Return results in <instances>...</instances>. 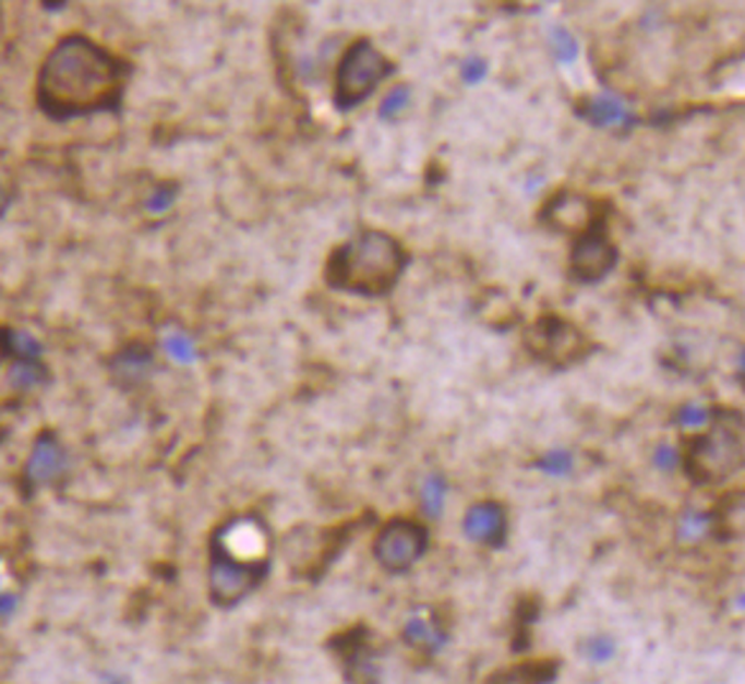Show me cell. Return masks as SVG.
<instances>
[{"instance_id": "cell-3", "label": "cell", "mask_w": 745, "mask_h": 684, "mask_svg": "<svg viewBox=\"0 0 745 684\" xmlns=\"http://www.w3.org/2000/svg\"><path fill=\"white\" fill-rule=\"evenodd\" d=\"M710 432L689 442L684 470L699 485L722 483L743 468V419L737 411H714Z\"/></svg>"}, {"instance_id": "cell-17", "label": "cell", "mask_w": 745, "mask_h": 684, "mask_svg": "<svg viewBox=\"0 0 745 684\" xmlns=\"http://www.w3.org/2000/svg\"><path fill=\"white\" fill-rule=\"evenodd\" d=\"M447 480L440 476H432L424 480V488H421V506H424L426 516H440L444 508V499H447Z\"/></svg>"}, {"instance_id": "cell-27", "label": "cell", "mask_w": 745, "mask_h": 684, "mask_svg": "<svg viewBox=\"0 0 745 684\" xmlns=\"http://www.w3.org/2000/svg\"><path fill=\"white\" fill-rule=\"evenodd\" d=\"M5 350H9V337H5V333H0V360H3Z\"/></svg>"}, {"instance_id": "cell-2", "label": "cell", "mask_w": 745, "mask_h": 684, "mask_svg": "<svg viewBox=\"0 0 745 684\" xmlns=\"http://www.w3.org/2000/svg\"><path fill=\"white\" fill-rule=\"evenodd\" d=\"M406 268V253L386 232H360L329 255L325 279L358 297H386Z\"/></svg>"}, {"instance_id": "cell-26", "label": "cell", "mask_w": 745, "mask_h": 684, "mask_svg": "<svg viewBox=\"0 0 745 684\" xmlns=\"http://www.w3.org/2000/svg\"><path fill=\"white\" fill-rule=\"evenodd\" d=\"M13 611H16V598L0 596V619H9Z\"/></svg>"}, {"instance_id": "cell-21", "label": "cell", "mask_w": 745, "mask_h": 684, "mask_svg": "<svg viewBox=\"0 0 745 684\" xmlns=\"http://www.w3.org/2000/svg\"><path fill=\"white\" fill-rule=\"evenodd\" d=\"M710 417H712V411L707 409L705 404H684L682 409H680V415H676V424H682V427H702L710 422Z\"/></svg>"}, {"instance_id": "cell-18", "label": "cell", "mask_w": 745, "mask_h": 684, "mask_svg": "<svg viewBox=\"0 0 745 684\" xmlns=\"http://www.w3.org/2000/svg\"><path fill=\"white\" fill-rule=\"evenodd\" d=\"M533 468L544 472V476L564 478V476H569L572 468H575V457H572L569 453H564V449H554V453L539 457V460L533 463Z\"/></svg>"}, {"instance_id": "cell-10", "label": "cell", "mask_w": 745, "mask_h": 684, "mask_svg": "<svg viewBox=\"0 0 745 684\" xmlns=\"http://www.w3.org/2000/svg\"><path fill=\"white\" fill-rule=\"evenodd\" d=\"M529 348L544 360H575L585 350L582 335L569 322L544 317L529 329Z\"/></svg>"}, {"instance_id": "cell-11", "label": "cell", "mask_w": 745, "mask_h": 684, "mask_svg": "<svg viewBox=\"0 0 745 684\" xmlns=\"http://www.w3.org/2000/svg\"><path fill=\"white\" fill-rule=\"evenodd\" d=\"M541 217H544L549 228L560 232H575V238L582 236V232L587 228H592L594 223L605 220V215L598 213L594 202L572 192H562L556 194L554 200H549Z\"/></svg>"}, {"instance_id": "cell-1", "label": "cell", "mask_w": 745, "mask_h": 684, "mask_svg": "<svg viewBox=\"0 0 745 684\" xmlns=\"http://www.w3.org/2000/svg\"><path fill=\"white\" fill-rule=\"evenodd\" d=\"M125 64L82 36H67L39 74V105L55 118L116 110L123 97Z\"/></svg>"}, {"instance_id": "cell-7", "label": "cell", "mask_w": 745, "mask_h": 684, "mask_svg": "<svg viewBox=\"0 0 745 684\" xmlns=\"http://www.w3.org/2000/svg\"><path fill=\"white\" fill-rule=\"evenodd\" d=\"M615 263H618V251H615V245L608 240L605 220L594 223L592 228H587L582 236L575 238L569 263L575 279L585 284L605 279V276L615 268Z\"/></svg>"}, {"instance_id": "cell-15", "label": "cell", "mask_w": 745, "mask_h": 684, "mask_svg": "<svg viewBox=\"0 0 745 684\" xmlns=\"http://www.w3.org/2000/svg\"><path fill=\"white\" fill-rule=\"evenodd\" d=\"M579 116H585L592 125L598 128H628L634 123V116H630L626 105H623L618 97L611 95H600L594 100L587 103V108H582Z\"/></svg>"}, {"instance_id": "cell-4", "label": "cell", "mask_w": 745, "mask_h": 684, "mask_svg": "<svg viewBox=\"0 0 745 684\" xmlns=\"http://www.w3.org/2000/svg\"><path fill=\"white\" fill-rule=\"evenodd\" d=\"M390 74V62L368 39H358L345 51L335 80V105L343 112L358 108Z\"/></svg>"}, {"instance_id": "cell-25", "label": "cell", "mask_w": 745, "mask_h": 684, "mask_svg": "<svg viewBox=\"0 0 745 684\" xmlns=\"http://www.w3.org/2000/svg\"><path fill=\"white\" fill-rule=\"evenodd\" d=\"M167 348L171 350V356H175L177 360H192L194 358V348H192V343L187 340V337H169Z\"/></svg>"}, {"instance_id": "cell-14", "label": "cell", "mask_w": 745, "mask_h": 684, "mask_svg": "<svg viewBox=\"0 0 745 684\" xmlns=\"http://www.w3.org/2000/svg\"><path fill=\"white\" fill-rule=\"evenodd\" d=\"M560 659H533L503 667L488 676L485 684H552L560 674Z\"/></svg>"}, {"instance_id": "cell-12", "label": "cell", "mask_w": 745, "mask_h": 684, "mask_svg": "<svg viewBox=\"0 0 745 684\" xmlns=\"http://www.w3.org/2000/svg\"><path fill=\"white\" fill-rule=\"evenodd\" d=\"M465 533H468V539L476 541V544L501 550L508 537L506 508H503L498 501L472 503L468 514H465Z\"/></svg>"}, {"instance_id": "cell-20", "label": "cell", "mask_w": 745, "mask_h": 684, "mask_svg": "<svg viewBox=\"0 0 745 684\" xmlns=\"http://www.w3.org/2000/svg\"><path fill=\"white\" fill-rule=\"evenodd\" d=\"M552 49H554V57L560 59L562 64H569L577 59V39L572 36L569 32H564V28H554L552 32Z\"/></svg>"}, {"instance_id": "cell-23", "label": "cell", "mask_w": 745, "mask_h": 684, "mask_svg": "<svg viewBox=\"0 0 745 684\" xmlns=\"http://www.w3.org/2000/svg\"><path fill=\"white\" fill-rule=\"evenodd\" d=\"M488 74V62L483 57H470L468 62L462 64V77L468 85H478V82H483Z\"/></svg>"}, {"instance_id": "cell-19", "label": "cell", "mask_w": 745, "mask_h": 684, "mask_svg": "<svg viewBox=\"0 0 745 684\" xmlns=\"http://www.w3.org/2000/svg\"><path fill=\"white\" fill-rule=\"evenodd\" d=\"M585 657L592 664H608L615 657V641L611 636H594L585 644Z\"/></svg>"}, {"instance_id": "cell-5", "label": "cell", "mask_w": 745, "mask_h": 684, "mask_svg": "<svg viewBox=\"0 0 745 684\" xmlns=\"http://www.w3.org/2000/svg\"><path fill=\"white\" fill-rule=\"evenodd\" d=\"M426 526L406 518H394L378 531L373 541V557L390 575H404L426 554Z\"/></svg>"}, {"instance_id": "cell-6", "label": "cell", "mask_w": 745, "mask_h": 684, "mask_svg": "<svg viewBox=\"0 0 745 684\" xmlns=\"http://www.w3.org/2000/svg\"><path fill=\"white\" fill-rule=\"evenodd\" d=\"M213 557L238 565H268V531L253 518H232L215 533Z\"/></svg>"}, {"instance_id": "cell-9", "label": "cell", "mask_w": 745, "mask_h": 684, "mask_svg": "<svg viewBox=\"0 0 745 684\" xmlns=\"http://www.w3.org/2000/svg\"><path fill=\"white\" fill-rule=\"evenodd\" d=\"M337 657L345 667V680L352 684H378V651L371 646V634L363 626L345 631L329 641Z\"/></svg>"}, {"instance_id": "cell-22", "label": "cell", "mask_w": 745, "mask_h": 684, "mask_svg": "<svg viewBox=\"0 0 745 684\" xmlns=\"http://www.w3.org/2000/svg\"><path fill=\"white\" fill-rule=\"evenodd\" d=\"M409 105V87H396L383 97L381 103V118H394L396 112H401Z\"/></svg>"}, {"instance_id": "cell-24", "label": "cell", "mask_w": 745, "mask_h": 684, "mask_svg": "<svg viewBox=\"0 0 745 684\" xmlns=\"http://www.w3.org/2000/svg\"><path fill=\"white\" fill-rule=\"evenodd\" d=\"M653 460H657L659 468L672 470L676 468V463H680V453H676V447L672 445H659L657 453H653Z\"/></svg>"}, {"instance_id": "cell-8", "label": "cell", "mask_w": 745, "mask_h": 684, "mask_svg": "<svg viewBox=\"0 0 745 684\" xmlns=\"http://www.w3.org/2000/svg\"><path fill=\"white\" fill-rule=\"evenodd\" d=\"M268 565H238V562L213 557L209 560V598L217 605H238L240 600L263 583Z\"/></svg>"}, {"instance_id": "cell-16", "label": "cell", "mask_w": 745, "mask_h": 684, "mask_svg": "<svg viewBox=\"0 0 745 684\" xmlns=\"http://www.w3.org/2000/svg\"><path fill=\"white\" fill-rule=\"evenodd\" d=\"M64 468V455L55 440L44 437L36 442L32 460H28V478L34 483H47L55 476H59V470Z\"/></svg>"}, {"instance_id": "cell-13", "label": "cell", "mask_w": 745, "mask_h": 684, "mask_svg": "<svg viewBox=\"0 0 745 684\" xmlns=\"http://www.w3.org/2000/svg\"><path fill=\"white\" fill-rule=\"evenodd\" d=\"M401 638L406 641V646H411V649L432 657V653L442 651L444 646H447L449 631L444 628V623L436 619L432 611H424V608H421V611L413 613L411 619L404 623Z\"/></svg>"}]
</instances>
